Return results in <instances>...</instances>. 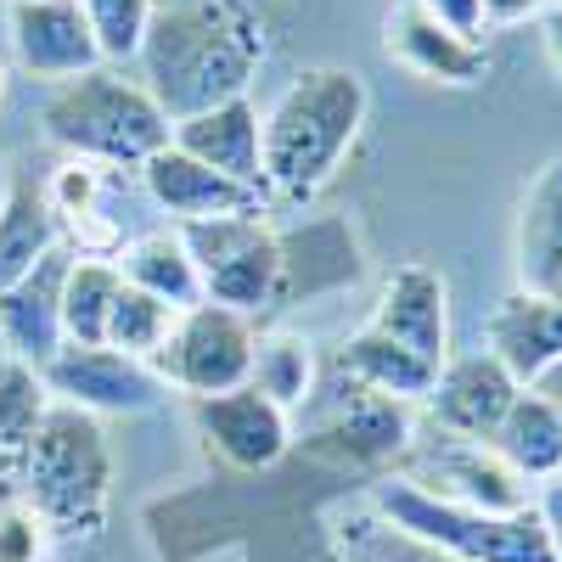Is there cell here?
Instances as JSON below:
<instances>
[{
	"label": "cell",
	"mask_w": 562,
	"mask_h": 562,
	"mask_svg": "<svg viewBox=\"0 0 562 562\" xmlns=\"http://www.w3.org/2000/svg\"><path fill=\"white\" fill-rule=\"evenodd\" d=\"M265 52V23L248 0H180L153 12L135 63L147 97L175 130L209 108L243 102Z\"/></svg>",
	"instance_id": "obj_1"
},
{
	"label": "cell",
	"mask_w": 562,
	"mask_h": 562,
	"mask_svg": "<svg viewBox=\"0 0 562 562\" xmlns=\"http://www.w3.org/2000/svg\"><path fill=\"white\" fill-rule=\"evenodd\" d=\"M366 85L349 68H304L288 90L259 113V153H265V198L310 203L338 180L344 158L366 130Z\"/></svg>",
	"instance_id": "obj_2"
},
{
	"label": "cell",
	"mask_w": 562,
	"mask_h": 562,
	"mask_svg": "<svg viewBox=\"0 0 562 562\" xmlns=\"http://www.w3.org/2000/svg\"><path fill=\"white\" fill-rule=\"evenodd\" d=\"M18 501L52 540H97L113 501V450L102 422L52 400L18 461Z\"/></svg>",
	"instance_id": "obj_3"
},
{
	"label": "cell",
	"mask_w": 562,
	"mask_h": 562,
	"mask_svg": "<svg viewBox=\"0 0 562 562\" xmlns=\"http://www.w3.org/2000/svg\"><path fill=\"white\" fill-rule=\"evenodd\" d=\"M40 130L57 153L97 169H140L169 147V119L124 68H90L68 85H52L40 102Z\"/></svg>",
	"instance_id": "obj_4"
},
{
	"label": "cell",
	"mask_w": 562,
	"mask_h": 562,
	"mask_svg": "<svg viewBox=\"0 0 562 562\" xmlns=\"http://www.w3.org/2000/svg\"><path fill=\"white\" fill-rule=\"evenodd\" d=\"M371 518H383L394 535L428 546L450 562H557L540 512H479L422 490L416 479H378L371 484Z\"/></svg>",
	"instance_id": "obj_5"
},
{
	"label": "cell",
	"mask_w": 562,
	"mask_h": 562,
	"mask_svg": "<svg viewBox=\"0 0 562 562\" xmlns=\"http://www.w3.org/2000/svg\"><path fill=\"white\" fill-rule=\"evenodd\" d=\"M175 231L198 265L209 304H225L248 321L276 304L281 281H288V254H281V237L270 231L265 214H220V220H192Z\"/></svg>",
	"instance_id": "obj_6"
},
{
	"label": "cell",
	"mask_w": 562,
	"mask_h": 562,
	"mask_svg": "<svg viewBox=\"0 0 562 562\" xmlns=\"http://www.w3.org/2000/svg\"><path fill=\"white\" fill-rule=\"evenodd\" d=\"M254 321L225 310V304H192L175 315V333L164 338V349L147 360L158 371L164 389H180L192 400H214V394H231L254 378Z\"/></svg>",
	"instance_id": "obj_7"
},
{
	"label": "cell",
	"mask_w": 562,
	"mask_h": 562,
	"mask_svg": "<svg viewBox=\"0 0 562 562\" xmlns=\"http://www.w3.org/2000/svg\"><path fill=\"white\" fill-rule=\"evenodd\" d=\"M40 378H45V389H52L57 405H74L85 416H135V411L164 405V394H169L147 360L119 355L108 344H97V349L63 344L40 366Z\"/></svg>",
	"instance_id": "obj_8"
},
{
	"label": "cell",
	"mask_w": 562,
	"mask_h": 562,
	"mask_svg": "<svg viewBox=\"0 0 562 562\" xmlns=\"http://www.w3.org/2000/svg\"><path fill=\"white\" fill-rule=\"evenodd\" d=\"M524 394V383L490 355V349H473V355H450L434 378V394L422 400L434 416V428L450 434V439H473V445H490L501 416L512 411V400Z\"/></svg>",
	"instance_id": "obj_9"
},
{
	"label": "cell",
	"mask_w": 562,
	"mask_h": 562,
	"mask_svg": "<svg viewBox=\"0 0 562 562\" xmlns=\"http://www.w3.org/2000/svg\"><path fill=\"white\" fill-rule=\"evenodd\" d=\"M7 29L23 74L45 85H68L90 68H108L79 0H7Z\"/></svg>",
	"instance_id": "obj_10"
},
{
	"label": "cell",
	"mask_w": 562,
	"mask_h": 562,
	"mask_svg": "<svg viewBox=\"0 0 562 562\" xmlns=\"http://www.w3.org/2000/svg\"><path fill=\"white\" fill-rule=\"evenodd\" d=\"M198 428L237 473H265V467H276L293 445L288 411H281L276 400H265L254 383L231 389V394H214V400H198Z\"/></svg>",
	"instance_id": "obj_11"
},
{
	"label": "cell",
	"mask_w": 562,
	"mask_h": 562,
	"mask_svg": "<svg viewBox=\"0 0 562 562\" xmlns=\"http://www.w3.org/2000/svg\"><path fill=\"white\" fill-rule=\"evenodd\" d=\"M371 333L394 338L400 349L422 355L428 366L450 360V293L434 265H400L383 281V299L371 310Z\"/></svg>",
	"instance_id": "obj_12"
},
{
	"label": "cell",
	"mask_w": 562,
	"mask_h": 562,
	"mask_svg": "<svg viewBox=\"0 0 562 562\" xmlns=\"http://www.w3.org/2000/svg\"><path fill=\"white\" fill-rule=\"evenodd\" d=\"M140 180H147V198L175 225L220 220V214H270V198L265 192H248V186L214 175L209 164L186 158L180 147H164L158 158H147V164H140Z\"/></svg>",
	"instance_id": "obj_13"
},
{
	"label": "cell",
	"mask_w": 562,
	"mask_h": 562,
	"mask_svg": "<svg viewBox=\"0 0 562 562\" xmlns=\"http://www.w3.org/2000/svg\"><path fill=\"white\" fill-rule=\"evenodd\" d=\"M74 248H52L18 288L0 293V349L45 366L63 349V281H68Z\"/></svg>",
	"instance_id": "obj_14"
},
{
	"label": "cell",
	"mask_w": 562,
	"mask_h": 562,
	"mask_svg": "<svg viewBox=\"0 0 562 562\" xmlns=\"http://www.w3.org/2000/svg\"><path fill=\"white\" fill-rule=\"evenodd\" d=\"M405 479H416L422 490H434L445 501L479 506V512H524V506H535L529 484L512 473L490 445L450 439V434H439V445L428 450V473H405Z\"/></svg>",
	"instance_id": "obj_15"
},
{
	"label": "cell",
	"mask_w": 562,
	"mask_h": 562,
	"mask_svg": "<svg viewBox=\"0 0 562 562\" xmlns=\"http://www.w3.org/2000/svg\"><path fill=\"white\" fill-rule=\"evenodd\" d=\"M383 52L416 74V79H434V85H479L490 74V52L484 40H461L450 29H439L428 12L416 7V0H405V7L389 12L383 23Z\"/></svg>",
	"instance_id": "obj_16"
},
{
	"label": "cell",
	"mask_w": 562,
	"mask_h": 562,
	"mask_svg": "<svg viewBox=\"0 0 562 562\" xmlns=\"http://www.w3.org/2000/svg\"><path fill=\"white\" fill-rule=\"evenodd\" d=\"M169 147H180L186 158L209 164L214 175L248 186V192H265V153H259V108L243 102H225L209 108L198 119H186L169 130Z\"/></svg>",
	"instance_id": "obj_17"
},
{
	"label": "cell",
	"mask_w": 562,
	"mask_h": 562,
	"mask_svg": "<svg viewBox=\"0 0 562 562\" xmlns=\"http://www.w3.org/2000/svg\"><path fill=\"white\" fill-rule=\"evenodd\" d=\"M490 355L524 389H535L551 366H562V299L506 293L490 315Z\"/></svg>",
	"instance_id": "obj_18"
},
{
	"label": "cell",
	"mask_w": 562,
	"mask_h": 562,
	"mask_svg": "<svg viewBox=\"0 0 562 562\" xmlns=\"http://www.w3.org/2000/svg\"><path fill=\"white\" fill-rule=\"evenodd\" d=\"M518 293L562 299V153L535 175L518 209Z\"/></svg>",
	"instance_id": "obj_19"
},
{
	"label": "cell",
	"mask_w": 562,
	"mask_h": 562,
	"mask_svg": "<svg viewBox=\"0 0 562 562\" xmlns=\"http://www.w3.org/2000/svg\"><path fill=\"white\" fill-rule=\"evenodd\" d=\"M315 439L338 445L349 461H389L394 450L411 445V422H405L400 400H383V394H366V389L344 383L338 405L321 416Z\"/></svg>",
	"instance_id": "obj_20"
},
{
	"label": "cell",
	"mask_w": 562,
	"mask_h": 562,
	"mask_svg": "<svg viewBox=\"0 0 562 562\" xmlns=\"http://www.w3.org/2000/svg\"><path fill=\"white\" fill-rule=\"evenodd\" d=\"M490 450H495L524 484H551V479H562V411H557L540 389H524L518 400H512V411L501 416Z\"/></svg>",
	"instance_id": "obj_21"
},
{
	"label": "cell",
	"mask_w": 562,
	"mask_h": 562,
	"mask_svg": "<svg viewBox=\"0 0 562 562\" xmlns=\"http://www.w3.org/2000/svg\"><path fill=\"white\" fill-rule=\"evenodd\" d=\"M338 378L366 389V394H383V400H400V405H416L434 394V378L439 366H428L422 355L400 349L394 338L371 333V326H360V333L338 349Z\"/></svg>",
	"instance_id": "obj_22"
},
{
	"label": "cell",
	"mask_w": 562,
	"mask_h": 562,
	"mask_svg": "<svg viewBox=\"0 0 562 562\" xmlns=\"http://www.w3.org/2000/svg\"><path fill=\"white\" fill-rule=\"evenodd\" d=\"M52 248H63V231L52 203H45V186L12 180L7 203H0V293L18 288Z\"/></svg>",
	"instance_id": "obj_23"
},
{
	"label": "cell",
	"mask_w": 562,
	"mask_h": 562,
	"mask_svg": "<svg viewBox=\"0 0 562 562\" xmlns=\"http://www.w3.org/2000/svg\"><path fill=\"white\" fill-rule=\"evenodd\" d=\"M113 265H119V276L130 281V288L164 299L169 310H192V304H203L198 265H192V254H186V243H180V231H175V225H169V231H147V237H135Z\"/></svg>",
	"instance_id": "obj_24"
},
{
	"label": "cell",
	"mask_w": 562,
	"mask_h": 562,
	"mask_svg": "<svg viewBox=\"0 0 562 562\" xmlns=\"http://www.w3.org/2000/svg\"><path fill=\"white\" fill-rule=\"evenodd\" d=\"M119 288L124 276L113 259H74L63 281V344H79V349L108 344V315H113Z\"/></svg>",
	"instance_id": "obj_25"
},
{
	"label": "cell",
	"mask_w": 562,
	"mask_h": 562,
	"mask_svg": "<svg viewBox=\"0 0 562 562\" xmlns=\"http://www.w3.org/2000/svg\"><path fill=\"white\" fill-rule=\"evenodd\" d=\"M45 411H52V389H45L40 366L0 349V456H7L12 479H18V461H23L29 439L40 434Z\"/></svg>",
	"instance_id": "obj_26"
},
{
	"label": "cell",
	"mask_w": 562,
	"mask_h": 562,
	"mask_svg": "<svg viewBox=\"0 0 562 562\" xmlns=\"http://www.w3.org/2000/svg\"><path fill=\"white\" fill-rule=\"evenodd\" d=\"M265 400H276L281 411H293L315 394V355L304 338L293 333H270L254 344V378H248Z\"/></svg>",
	"instance_id": "obj_27"
},
{
	"label": "cell",
	"mask_w": 562,
	"mask_h": 562,
	"mask_svg": "<svg viewBox=\"0 0 562 562\" xmlns=\"http://www.w3.org/2000/svg\"><path fill=\"white\" fill-rule=\"evenodd\" d=\"M175 315L180 310H169L164 299H153V293H140V288L124 281L119 299H113V315H108V349L135 355V360H153L164 349V338L175 333Z\"/></svg>",
	"instance_id": "obj_28"
},
{
	"label": "cell",
	"mask_w": 562,
	"mask_h": 562,
	"mask_svg": "<svg viewBox=\"0 0 562 562\" xmlns=\"http://www.w3.org/2000/svg\"><path fill=\"white\" fill-rule=\"evenodd\" d=\"M79 12H85L90 34H97L102 63L124 68V63L140 57V40H147V29H153L158 0H79Z\"/></svg>",
	"instance_id": "obj_29"
},
{
	"label": "cell",
	"mask_w": 562,
	"mask_h": 562,
	"mask_svg": "<svg viewBox=\"0 0 562 562\" xmlns=\"http://www.w3.org/2000/svg\"><path fill=\"white\" fill-rule=\"evenodd\" d=\"M344 562H450V557L394 535L383 518H371V512H366V518H355L349 535H344Z\"/></svg>",
	"instance_id": "obj_30"
},
{
	"label": "cell",
	"mask_w": 562,
	"mask_h": 562,
	"mask_svg": "<svg viewBox=\"0 0 562 562\" xmlns=\"http://www.w3.org/2000/svg\"><path fill=\"white\" fill-rule=\"evenodd\" d=\"M45 546H52V535L23 501L0 506V562H40Z\"/></svg>",
	"instance_id": "obj_31"
},
{
	"label": "cell",
	"mask_w": 562,
	"mask_h": 562,
	"mask_svg": "<svg viewBox=\"0 0 562 562\" xmlns=\"http://www.w3.org/2000/svg\"><path fill=\"white\" fill-rule=\"evenodd\" d=\"M439 29L461 34V40H479L484 34V0H416Z\"/></svg>",
	"instance_id": "obj_32"
},
{
	"label": "cell",
	"mask_w": 562,
	"mask_h": 562,
	"mask_svg": "<svg viewBox=\"0 0 562 562\" xmlns=\"http://www.w3.org/2000/svg\"><path fill=\"white\" fill-rule=\"evenodd\" d=\"M557 0H484V29H512V23H540Z\"/></svg>",
	"instance_id": "obj_33"
},
{
	"label": "cell",
	"mask_w": 562,
	"mask_h": 562,
	"mask_svg": "<svg viewBox=\"0 0 562 562\" xmlns=\"http://www.w3.org/2000/svg\"><path fill=\"white\" fill-rule=\"evenodd\" d=\"M535 512H540V529H546V540H551V551H557V562H562V479L540 484Z\"/></svg>",
	"instance_id": "obj_34"
},
{
	"label": "cell",
	"mask_w": 562,
	"mask_h": 562,
	"mask_svg": "<svg viewBox=\"0 0 562 562\" xmlns=\"http://www.w3.org/2000/svg\"><path fill=\"white\" fill-rule=\"evenodd\" d=\"M540 34H546V57H551L557 79H562V7H551V12L540 18Z\"/></svg>",
	"instance_id": "obj_35"
},
{
	"label": "cell",
	"mask_w": 562,
	"mask_h": 562,
	"mask_svg": "<svg viewBox=\"0 0 562 562\" xmlns=\"http://www.w3.org/2000/svg\"><path fill=\"white\" fill-rule=\"evenodd\" d=\"M535 389H540V394H546V400H551V405L562 411V366H551V371H546V378H540Z\"/></svg>",
	"instance_id": "obj_36"
},
{
	"label": "cell",
	"mask_w": 562,
	"mask_h": 562,
	"mask_svg": "<svg viewBox=\"0 0 562 562\" xmlns=\"http://www.w3.org/2000/svg\"><path fill=\"white\" fill-rule=\"evenodd\" d=\"M7 501H18V479H12L7 456H0V506H7Z\"/></svg>",
	"instance_id": "obj_37"
},
{
	"label": "cell",
	"mask_w": 562,
	"mask_h": 562,
	"mask_svg": "<svg viewBox=\"0 0 562 562\" xmlns=\"http://www.w3.org/2000/svg\"><path fill=\"white\" fill-rule=\"evenodd\" d=\"M7 192H12V175H7V164H0V203H7Z\"/></svg>",
	"instance_id": "obj_38"
},
{
	"label": "cell",
	"mask_w": 562,
	"mask_h": 562,
	"mask_svg": "<svg viewBox=\"0 0 562 562\" xmlns=\"http://www.w3.org/2000/svg\"><path fill=\"white\" fill-rule=\"evenodd\" d=\"M0 97H7V68H0Z\"/></svg>",
	"instance_id": "obj_39"
},
{
	"label": "cell",
	"mask_w": 562,
	"mask_h": 562,
	"mask_svg": "<svg viewBox=\"0 0 562 562\" xmlns=\"http://www.w3.org/2000/svg\"><path fill=\"white\" fill-rule=\"evenodd\" d=\"M557 7H562V0H557Z\"/></svg>",
	"instance_id": "obj_40"
}]
</instances>
